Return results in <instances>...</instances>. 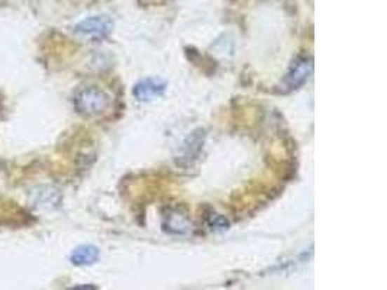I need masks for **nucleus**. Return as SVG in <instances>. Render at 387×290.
Instances as JSON below:
<instances>
[{"label": "nucleus", "mask_w": 387, "mask_h": 290, "mask_svg": "<svg viewBox=\"0 0 387 290\" xmlns=\"http://www.w3.org/2000/svg\"><path fill=\"white\" fill-rule=\"evenodd\" d=\"M74 31L84 36L106 38L114 31V22L109 16H104V15L89 16L80 20V22L74 27Z\"/></svg>", "instance_id": "obj_4"}, {"label": "nucleus", "mask_w": 387, "mask_h": 290, "mask_svg": "<svg viewBox=\"0 0 387 290\" xmlns=\"http://www.w3.org/2000/svg\"><path fill=\"white\" fill-rule=\"evenodd\" d=\"M111 105V97L99 88H86L74 97V106L84 116H96L103 113Z\"/></svg>", "instance_id": "obj_1"}, {"label": "nucleus", "mask_w": 387, "mask_h": 290, "mask_svg": "<svg viewBox=\"0 0 387 290\" xmlns=\"http://www.w3.org/2000/svg\"><path fill=\"white\" fill-rule=\"evenodd\" d=\"M34 202L39 208L44 209H54L60 206L61 193L60 191L51 188V186H44V188L34 192Z\"/></svg>", "instance_id": "obj_6"}, {"label": "nucleus", "mask_w": 387, "mask_h": 290, "mask_svg": "<svg viewBox=\"0 0 387 290\" xmlns=\"http://www.w3.org/2000/svg\"><path fill=\"white\" fill-rule=\"evenodd\" d=\"M313 73V60L309 55H299L294 58L286 76L282 80L280 89L285 93L302 88Z\"/></svg>", "instance_id": "obj_2"}, {"label": "nucleus", "mask_w": 387, "mask_h": 290, "mask_svg": "<svg viewBox=\"0 0 387 290\" xmlns=\"http://www.w3.org/2000/svg\"><path fill=\"white\" fill-rule=\"evenodd\" d=\"M209 226H210V230L213 231H224V230H228V221L225 218H222L221 215L218 214H213L210 216V221H209Z\"/></svg>", "instance_id": "obj_9"}, {"label": "nucleus", "mask_w": 387, "mask_h": 290, "mask_svg": "<svg viewBox=\"0 0 387 290\" xmlns=\"http://www.w3.org/2000/svg\"><path fill=\"white\" fill-rule=\"evenodd\" d=\"M100 257L99 248L95 245H80L70 256V261L74 265L83 267V265H92L95 264Z\"/></svg>", "instance_id": "obj_7"}, {"label": "nucleus", "mask_w": 387, "mask_h": 290, "mask_svg": "<svg viewBox=\"0 0 387 290\" xmlns=\"http://www.w3.org/2000/svg\"><path fill=\"white\" fill-rule=\"evenodd\" d=\"M165 90H167V83L164 80L156 78V77H147L137 83L133 93L138 102H149V100H154L156 97L163 96Z\"/></svg>", "instance_id": "obj_5"}, {"label": "nucleus", "mask_w": 387, "mask_h": 290, "mask_svg": "<svg viewBox=\"0 0 387 290\" xmlns=\"http://www.w3.org/2000/svg\"><path fill=\"white\" fill-rule=\"evenodd\" d=\"M165 228L167 231L171 233V234H187L190 231V222L187 221V218L180 214V212H171L168 214L167 216V221H165Z\"/></svg>", "instance_id": "obj_8"}, {"label": "nucleus", "mask_w": 387, "mask_h": 290, "mask_svg": "<svg viewBox=\"0 0 387 290\" xmlns=\"http://www.w3.org/2000/svg\"><path fill=\"white\" fill-rule=\"evenodd\" d=\"M205 139H206L205 130L199 128L196 131H193L180 145L176 156V163L180 165H189L191 163H195L203 150Z\"/></svg>", "instance_id": "obj_3"}]
</instances>
